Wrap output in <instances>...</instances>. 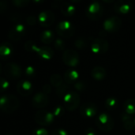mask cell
I'll return each mask as SVG.
<instances>
[{
    "instance_id": "obj_23",
    "label": "cell",
    "mask_w": 135,
    "mask_h": 135,
    "mask_svg": "<svg viewBox=\"0 0 135 135\" xmlns=\"http://www.w3.org/2000/svg\"><path fill=\"white\" fill-rule=\"evenodd\" d=\"M40 38V40L42 43L48 44H51L54 40L55 34H54L53 31H51V30H48V29L44 30L41 32Z\"/></svg>"
},
{
    "instance_id": "obj_17",
    "label": "cell",
    "mask_w": 135,
    "mask_h": 135,
    "mask_svg": "<svg viewBox=\"0 0 135 135\" xmlns=\"http://www.w3.org/2000/svg\"><path fill=\"white\" fill-rule=\"evenodd\" d=\"M36 53L44 60H49L54 55V51L52 50L51 47H48V46L38 47L36 51Z\"/></svg>"
},
{
    "instance_id": "obj_22",
    "label": "cell",
    "mask_w": 135,
    "mask_h": 135,
    "mask_svg": "<svg viewBox=\"0 0 135 135\" xmlns=\"http://www.w3.org/2000/svg\"><path fill=\"white\" fill-rule=\"evenodd\" d=\"M121 119H122L124 128L127 131H131L133 129V127H134V121L132 119L131 115H129L124 112L121 115Z\"/></svg>"
},
{
    "instance_id": "obj_28",
    "label": "cell",
    "mask_w": 135,
    "mask_h": 135,
    "mask_svg": "<svg viewBox=\"0 0 135 135\" xmlns=\"http://www.w3.org/2000/svg\"><path fill=\"white\" fill-rule=\"evenodd\" d=\"M75 47L78 49H85L88 45V40L84 36H79L74 42Z\"/></svg>"
},
{
    "instance_id": "obj_9",
    "label": "cell",
    "mask_w": 135,
    "mask_h": 135,
    "mask_svg": "<svg viewBox=\"0 0 135 135\" xmlns=\"http://www.w3.org/2000/svg\"><path fill=\"white\" fill-rule=\"evenodd\" d=\"M109 47L108 42L104 38H97L91 43V50L95 54H104Z\"/></svg>"
},
{
    "instance_id": "obj_37",
    "label": "cell",
    "mask_w": 135,
    "mask_h": 135,
    "mask_svg": "<svg viewBox=\"0 0 135 135\" xmlns=\"http://www.w3.org/2000/svg\"><path fill=\"white\" fill-rule=\"evenodd\" d=\"M0 86H1V91L3 92L4 90L7 89L9 86V82L4 78H1L0 79Z\"/></svg>"
},
{
    "instance_id": "obj_40",
    "label": "cell",
    "mask_w": 135,
    "mask_h": 135,
    "mask_svg": "<svg viewBox=\"0 0 135 135\" xmlns=\"http://www.w3.org/2000/svg\"><path fill=\"white\" fill-rule=\"evenodd\" d=\"M51 135H68V134L65 130L59 128V129H56V130L53 131L52 133H51Z\"/></svg>"
},
{
    "instance_id": "obj_32",
    "label": "cell",
    "mask_w": 135,
    "mask_h": 135,
    "mask_svg": "<svg viewBox=\"0 0 135 135\" xmlns=\"http://www.w3.org/2000/svg\"><path fill=\"white\" fill-rule=\"evenodd\" d=\"M13 4L17 7H25L30 2L29 0H13Z\"/></svg>"
},
{
    "instance_id": "obj_29",
    "label": "cell",
    "mask_w": 135,
    "mask_h": 135,
    "mask_svg": "<svg viewBox=\"0 0 135 135\" xmlns=\"http://www.w3.org/2000/svg\"><path fill=\"white\" fill-rule=\"evenodd\" d=\"M37 46L36 44V43L32 40H28L25 44V48L27 51L29 52H36V49H37Z\"/></svg>"
},
{
    "instance_id": "obj_44",
    "label": "cell",
    "mask_w": 135,
    "mask_h": 135,
    "mask_svg": "<svg viewBox=\"0 0 135 135\" xmlns=\"http://www.w3.org/2000/svg\"><path fill=\"white\" fill-rule=\"evenodd\" d=\"M134 127H135V119H134Z\"/></svg>"
},
{
    "instance_id": "obj_35",
    "label": "cell",
    "mask_w": 135,
    "mask_h": 135,
    "mask_svg": "<svg viewBox=\"0 0 135 135\" xmlns=\"http://www.w3.org/2000/svg\"><path fill=\"white\" fill-rule=\"evenodd\" d=\"M9 19H10V21H13V22H20L21 20H22V16L20 14V13H17V12H15V13H11L10 14V16H9Z\"/></svg>"
},
{
    "instance_id": "obj_3",
    "label": "cell",
    "mask_w": 135,
    "mask_h": 135,
    "mask_svg": "<svg viewBox=\"0 0 135 135\" xmlns=\"http://www.w3.org/2000/svg\"><path fill=\"white\" fill-rule=\"evenodd\" d=\"M56 32L59 36L62 38H69L74 34L75 28L71 22L68 21H62L58 23Z\"/></svg>"
},
{
    "instance_id": "obj_24",
    "label": "cell",
    "mask_w": 135,
    "mask_h": 135,
    "mask_svg": "<svg viewBox=\"0 0 135 135\" xmlns=\"http://www.w3.org/2000/svg\"><path fill=\"white\" fill-rule=\"evenodd\" d=\"M123 108L127 114L131 115L135 114V99H127L123 104Z\"/></svg>"
},
{
    "instance_id": "obj_1",
    "label": "cell",
    "mask_w": 135,
    "mask_h": 135,
    "mask_svg": "<svg viewBox=\"0 0 135 135\" xmlns=\"http://www.w3.org/2000/svg\"><path fill=\"white\" fill-rule=\"evenodd\" d=\"M19 107L18 99L11 94H5L1 97L0 99V108L7 114L15 112Z\"/></svg>"
},
{
    "instance_id": "obj_6",
    "label": "cell",
    "mask_w": 135,
    "mask_h": 135,
    "mask_svg": "<svg viewBox=\"0 0 135 135\" xmlns=\"http://www.w3.org/2000/svg\"><path fill=\"white\" fill-rule=\"evenodd\" d=\"M104 13V7L103 6L97 1H94L91 2L85 11L87 17L92 20H98Z\"/></svg>"
},
{
    "instance_id": "obj_19",
    "label": "cell",
    "mask_w": 135,
    "mask_h": 135,
    "mask_svg": "<svg viewBox=\"0 0 135 135\" xmlns=\"http://www.w3.org/2000/svg\"><path fill=\"white\" fill-rule=\"evenodd\" d=\"M64 80L68 84H75L79 81V74L74 69L67 70L64 74Z\"/></svg>"
},
{
    "instance_id": "obj_14",
    "label": "cell",
    "mask_w": 135,
    "mask_h": 135,
    "mask_svg": "<svg viewBox=\"0 0 135 135\" xmlns=\"http://www.w3.org/2000/svg\"><path fill=\"white\" fill-rule=\"evenodd\" d=\"M38 21L40 25L44 27L51 26L55 21V14L50 10H44L40 13Z\"/></svg>"
},
{
    "instance_id": "obj_36",
    "label": "cell",
    "mask_w": 135,
    "mask_h": 135,
    "mask_svg": "<svg viewBox=\"0 0 135 135\" xmlns=\"http://www.w3.org/2000/svg\"><path fill=\"white\" fill-rule=\"evenodd\" d=\"M32 135H48V131L44 128H36L32 131Z\"/></svg>"
},
{
    "instance_id": "obj_21",
    "label": "cell",
    "mask_w": 135,
    "mask_h": 135,
    "mask_svg": "<svg viewBox=\"0 0 135 135\" xmlns=\"http://www.w3.org/2000/svg\"><path fill=\"white\" fill-rule=\"evenodd\" d=\"M91 75H92V77L95 80L100 81V80H103L106 77L107 71H106V70L103 66H95L92 70Z\"/></svg>"
},
{
    "instance_id": "obj_10",
    "label": "cell",
    "mask_w": 135,
    "mask_h": 135,
    "mask_svg": "<svg viewBox=\"0 0 135 135\" xmlns=\"http://www.w3.org/2000/svg\"><path fill=\"white\" fill-rule=\"evenodd\" d=\"M25 32H26L25 26L22 24L18 23L13 25L10 28L8 32V36L10 40L13 41H18L25 35Z\"/></svg>"
},
{
    "instance_id": "obj_11",
    "label": "cell",
    "mask_w": 135,
    "mask_h": 135,
    "mask_svg": "<svg viewBox=\"0 0 135 135\" xmlns=\"http://www.w3.org/2000/svg\"><path fill=\"white\" fill-rule=\"evenodd\" d=\"M122 25L121 19L117 16H112L106 19L104 22V28L106 32H114L118 31Z\"/></svg>"
},
{
    "instance_id": "obj_30",
    "label": "cell",
    "mask_w": 135,
    "mask_h": 135,
    "mask_svg": "<svg viewBox=\"0 0 135 135\" xmlns=\"http://www.w3.org/2000/svg\"><path fill=\"white\" fill-rule=\"evenodd\" d=\"M55 47L59 51H62L65 48V42L62 38H57L55 40Z\"/></svg>"
},
{
    "instance_id": "obj_13",
    "label": "cell",
    "mask_w": 135,
    "mask_h": 135,
    "mask_svg": "<svg viewBox=\"0 0 135 135\" xmlns=\"http://www.w3.org/2000/svg\"><path fill=\"white\" fill-rule=\"evenodd\" d=\"M49 103V97L45 93L40 92L36 93L32 100V104L36 108H44Z\"/></svg>"
},
{
    "instance_id": "obj_42",
    "label": "cell",
    "mask_w": 135,
    "mask_h": 135,
    "mask_svg": "<svg viewBox=\"0 0 135 135\" xmlns=\"http://www.w3.org/2000/svg\"><path fill=\"white\" fill-rule=\"evenodd\" d=\"M85 135H96V131L94 130V128L93 127H89L88 129H86L85 132Z\"/></svg>"
},
{
    "instance_id": "obj_7",
    "label": "cell",
    "mask_w": 135,
    "mask_h": 135,
    "mask_svg": "<svg viewBox=\"0 0 135 135\" xmlns=\"http://www.w3.org/2000/svg\"><path fill=\"white\" fill-rule=\"evenodd\" d=\"M35 121L40 126H48L54 121V115L46 110H40L35 114Z\"/></svg>"
},
{
    "instance_id": "obj_25",
    "label": "cell",
    "mask_w": 135,
    "mask_h": 135,
    "mask_svg": "<svg viewBox=\"0 0 135 135\" xmlns=\"http://www.w3.org/2000/svg\"><path fill=\"white\" fill-rule=\"evenodd\" d=\"M50 82L54 87L58 88L63 84V78L60 74H54L50 78Z\"/></svg>"
},
{
    "instance_id": "obj_41",
    "label": "cell",
    "mask_w": 135,
    "mask_h": 135,
    "mask_svg": "<svg viewBox=\"0 0 135 135\" xmlns=\"http://www.w3.org/2000/svg\"><path fill=\"white\" fill-rule=\"evenodd\" d=\"M8 8V2L6 1H1L0 2V12L3 13Z\"/></svg>"
},
{
    "instance_id": "obj_20",
    "label": "cell",
    "mask_w": 135,
    "mask_h": 135,
    "mask_svg": "<svg viewBox=\"0 0 135 135\" xmlns=\"http://www.w3.org/2000/svg\"><path fill=\"white\" fill-rule=\"evenodd\" d=\"M59 6H60V10H61L62 13L66 17H70V16L74 15L75 11H76L75 6L68 2H62Z\"/></svg>"
},
{
    "instance_id": "obj_4",
    "label": "cell",
    "mask_w": 135,
    "mask_h": 135,
    "mask_svg": "<svg viewBox=\"0 0 135 135\" xmlns=\"http://www.w3.org/2000/svg\"><path fill=\"white\" fill-rule=\"evenodd\" d=\"M80 101L81 98L79 94L74 91H70L63 98L64 108L68 111H74L78 108Z\"/></svg>"
},
{
    "instance_id": "obj_38",
    "label": "cell",
    "mask_w": 135,
    "mask_h": 135,
    "mask_svg": "<svg viewBox=\"0 0 135 135\" xmlns=\"http://www.w3.org/2000/svg\"><path fill=\"white\" fill-rule=\"evenodd\" d=\"M26 22H27V24H28V25L33 26V25H35L36 23V17L33 16V15H29V16H28L27 18H26Z\"/></svg>"
},
{
    "instance_id": "obj_33",
    "label": "cell",
    "mask_w": 135,
    "mask_h": 135,
    "mask_svg": "<svg viewBox=\"0 0 135 135\" xmlns=\"http://www.w3.org/2000/svg\"><path fill=\"white\" fill-rule=\"evenodd\" d=\"M63 113H64V108L62 106H59V105L56 106L53 109V112H52V114L55 117H59V116L62 115Z\"/></svg>"
},
{
    "instance_id": "obj_39",
    "label": "cell",
    "mask_w": 135,
    "mask_h": 135,
    "mask_svg": "<svg viewBox=\"0 0 135 135\" xmlns=\"http://www.w3.org/2000/svg\"><path fill=\"white\" fill-rule=\"evenodd\" d=\"M51 92V87L49 84H45L44 85H43L42 87V93H45L46 95L50 94Z\"/></svg>"
},
{
    "instance_id": "obj_15",
    "label": "cell",
    "mask_w": 135,
    "mask_h": 135,
    "mask_svg": "<svg viewBox=\"0 0 135 135\" xmlns=\"http://www.w3.org/2000/svg\"><path fill=\"white\" fill-rule=\"evenodd\" d=\"M133 8V5L129 1L125 0H118L114 4V9L116 13H121V14H126L128 13L130 11H131Z\"/></svg>"
},
{
    "instance_id": "obj_12",
    "label": "cell",
    "mask_w": 135,
    "mask_h": 135,
    "mask_svg": "<svg viewBox=\"0 0 135 135\" xmlns=\"http://www.w3.org/2000/svg\"><path fill=\"white\" fill-rule=\"evenodd\" d=\"M80 113L85 118H93L97 113V106L93 102L84 103L80 108Z\"/></svg>"
},
{
    "instance_id": "obj_18",
    "label": "cell",
    "mask_w": 135,
    "mask_h": 135,
    "mask_svg": "<svg viewBox=\"0 0 135 135\" xmlns=\"http://www.w3.org/2000/svg\"><path fill=\"white\" fill-rule=\"evenodd\" d=\"M13 47L9 42H3L0 47V57L2 60H6L13 55Z\"/></svg>"
},
{
    "instance_id": "obj_27",
    "label": "cell",
    "mask_w": 135,
    "mask_h": 135,
    "mask_svg": "<svg viewBox=\"0 0 135 135\" xmlns=\"http://www.w3.org/2000/svg\"><path fill=\"white\" fill-rule=\"evenodd\" d=\"M105 107L108 110H114L118 107V100L115 97H110L105 101Z\"/></svg>"
},
{
    "instance_id": "obj_43",
    "label": "cell",
    "mask_w": 135,
    "mask_h": 135,
    "mask_svg": "<svg viewBox=\"0 0 135 135\" xmlns=\"http://www.w3.org/2000/svg\"><path fill=\"white\" fill-rule=\"evenodd\" d=\"M6 135H14V134H8Z\"/></svg>"
},
{
    "instance_id": "obj_16",
    "label": "cell",
    "mask_w": 135,
    "mask_h": 135,
    "mask_svg": "<svg viewBox=\"0 0 135 135\" xmlns=\"http://www.w3.org/2000/svg\"><path fill=\"white\" fill-rule=\"evenodd\" d=\"M17 93L23 97L29 96L32 92V85L29 81L22 80L17 84Z\"/></svg>"
},
{
    "instance_id": "obj_2",
    "label": "cell",
    "mask_w": 135,
    "mask_h": 135,
    "mask_svg": "<svg viewBox=\"0 0 135 135\" xmlns=\"http://www.w3.org/2000/svg\"><path fill=\"white\" fill-rule=\"evenodd\" d=\"M96 123L97 127L104 132L111 131L115 125V122L112 117L105 112L100 114L97 117L96 120Z\"/></svg>"
},
{
    "instance_id": "obj_31",
    "label": "cell",
    "mask_w": 135,
    "mask_h": 135,
    "mask_svg": "<svg viewBox=\"0 0 135 135\" xmlns=\"http://www.w3.org/2000/svg\"><path fill=\"white\" fill-rule=\"evenodd\" d=\"M25 74L28 78H34L36 75V70L32 66H28L25 70Z\"/></svg>"
},
{
    "instance_id": "obj_34",
    "label": "cell",
    "mask_w": 135,
    "mask_h": 135,
    "mask_svg": "<svg viewBox=\"0 0 135 135\" xmlns=\"http://www.w3.org/2000/svg\"><path fill=\"white\" fill-rule=\"evenodd\" d=\"M74 88H75L76 90L82 92V91L85 90V89L86 87V85H85V83L83 81H80L79 80L75 84H74Z\"/></svg>"
},
{
    "instance_id": "obj_8",
    "label": "cell",
    "mask_w": 135,
    "mask_h": 135,
    "mask_svg": "<svg viewBox=\"0 0 135 135\" xmlns=\"http://www.w3.org/2000/svg\"><path fill=\"white\" fill-rule=\"evenodd\" d=\"M79 59L78 53L73 49H66L62 54V60L69 66H76L79 63Z\"/></svg>"
},
{
    "instance_id": "obj_5",
    "label": "cell",
    "mask_w": 135,
    "mask_h": 135,
    "mask_svg": "<svg viewBox=\"0 0 135 135\" xmlns=\"http://www.w3.org/2000/svg\"><path fill=\"white\" fill-rule=\"evenodd\" d=\"M2 70L4 75L10 79H17L21 76L22 74V70L21 66L15 62H9L6 64L3 69L1 68V72Z\"/></svg>"
},
{
    "instance_id": "obj_26",
    "label": "cell",
    "mask_w": 135,
    "mask_h": 135,
    "mask_svg": "<svg viewBox=\"0 0 135 135\" xmlns=\"http://www.w3.org/2000/svg\"><path fill=\"white\" fill-rule=\"evenodd\" d=\"M69 87L66 84H62V85H60L59 87L56 88V94L59 98L63 99L66 95L69 93Z\"/></svg>"
}]
</instances>
